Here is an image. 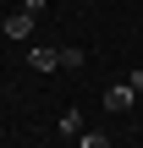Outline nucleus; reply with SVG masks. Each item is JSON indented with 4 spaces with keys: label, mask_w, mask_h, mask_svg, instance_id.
Instances as JSON below:
<instances>
[{
    "label": "nucleus",
    "mask_w": 143,
    "mask_h": 148,
    "mask_svg": "<svg viewBox=\"0 0 143 148\" xmlns=\"http://www.w3.org/2000/svg\"><path fill=\"white\" fill-rule=\"evenodd\" d=\"M127 82H132V93H143V66L132 71V77H127Z\"/></svg>",
    "instance_id": "5"
},
{
    "label": "nucleus",
    "mask_w": 143,
    "mask_h": 148,
    "mask_svg": "<svg viewBox=\"0 0 143 148\" xmlns=\"http://www.w3.org/2000/svg\"><path fill=\"white\" fill-rule=\"evenodd\" d=\"M28 27H33V16H28V11L6 16V38H28Z\"/></svg>",
    "instance_id": "3"
},
{
    "label": "nucleus",
    "mask_w": 143,
    "mask_h": 148,
    "mask_svg": "<svg viewBox=\"0 0 143 148\" xmlns=\"http://www.w3.org/2000/svg\"><path fill=\"white\" fill-rule=\"evenodd\" d=\"M83 148H110V137L105 132H83Z\"/></svg>",
    "instance_id": "4"
},
{
    "label": "nucleus",
    "mask_w": 143,
    "mask_h": 148,
    "mask_svg": "<svg viewBox=\"0 0 143 148\" xmlns=\"http://www.w3.org/2000/svg\"><path fill=\"white\" fill-rule=\"evenodd\" d=\"M105 110H132V82H110L105 88Z\"/></svg>",
    "instance_id": "1"
},
{
    "label": "nucleus",
    "mask_w": 143,
    "mask_h": 148,
    "mask_svg": "<svg viewBox=\"0 0 143 148\" xmlns=\"http://www.w3.org/2000/svg\"><path fill=\"white\" fill-rule=\"evenodd\" d=\"M28 66L33 71H55L61 66V49H28Z\"/></svg>",
    "instance_id": "2"
}]
</instances>
